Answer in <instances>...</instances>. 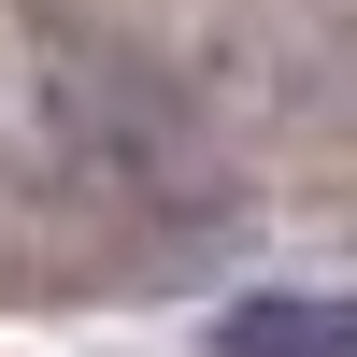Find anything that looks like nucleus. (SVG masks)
I'll use <instances>...</instances> for the list:
<instances>
[{"mask_svg":"<svg viewBox=\"0 0 357 357\" xmlns=\"http://www.w3.org/2000/svg\"><path fill=\"white\" fill-rule=\"evenodd\" d=\"M215 357H357V286H272V301H229Z\"/></svg>","mask_w":357,"mask_h":357,"instance_id":"obj_1","label":"nucleus"}]
</instances>
